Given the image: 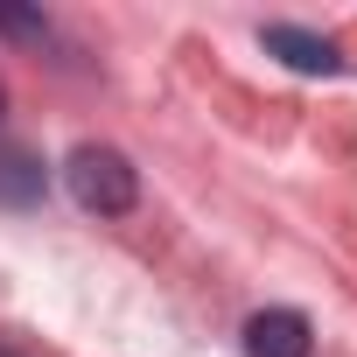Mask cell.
<instances>
[{"instance_id": "3", "label": "cell", "mask_w": 357, "mask_h": 357, "mask_svg": "<svg viewBox=\"0 0 357 357\" xmlns=\"http://www.w3.org/2000/svg\"><path fill=\"white\" fill-rule=\"evenodd\" d=\"M315 350V329L301 308H259L245 322V357H308Z\"/></svg>"}, {"instance_id": "4", "label": "cell", "mask_w": 357, "mask_h": 357, "mask_svg": "<svg viewBox=\"0 0 357 357\" xmlns=\"http://www.w3.org/2000/svg\"><path fill=\"white\" fill-rule=\"evenodd\" d=\"M43 190H50V168L29 147H0V204L8 211H36Z\"/></svg>"}, {"instance_id": "1", "label": "cell", "mask_w": 357, "mask_h": 357, "mask_svg": "<svg viewBox=\"0 0 357 357\" xmlns=\"http://www.w3.org/2000/svg\"><path fill=\"white\" fill-rule=\"evenodd\" d=\"M63 183H70L77 211H91V218H126V211L140 204V168H133L119 147H105V140H84V147H70V161H63Z\"/></svg>"}, {"instance_id": "5", "label": "cell", "mask_w": 357, "mask_h": 357, "mask_svg": "<svg viewBox=\"0 0 357 357\" xmlns=\"http://www.w3.org/2000/svg\"><path fill=\"white\" fill-rule=\"evenodd\" d=\"M0 36H50L36 8H0Z\"/></svg>"}, {"instance_id": "6", "label": "cell", "mask_w": 357, "mask_h": 357, "mask_svg": "<svg viewBox=\"0 0 357 357\" xmlns=\"http://www.w3.org/2000/svg\"><path fill=\"white\" fill-rule=\"evenodd\" d=\"M0 357H22V350H15V343H0Z\"/></svg>"}, {"instance_id": "7", "label": "cell", "mask_w": 357, "mask_h": 357, "mask_svg": "<svg viewBox=\"0 0 357 357\" xmlns=\"http://www.w3.org/2000/svg\"><path fill=\"white\" fill-rule=\"evenodd\" d=\"M0 112H8V91H0Z\"/></svg>"}, {"instance_id": "2", "label": "cell", "mask_w": 357, "mask_h": 357, "mask_svg": "<svg viewBox=\"0 0 357 357\" xmlns=\"http://www.w3.org/2000/svg\"><path fill=\"white\" fill-rule=\"evenodd\" d=\"M259 43H266V56H280L287 70H308V77H336V70H343V50H336L329 36H315V29L273 22V29H259Z\"/></svg>"}]
</instances>
